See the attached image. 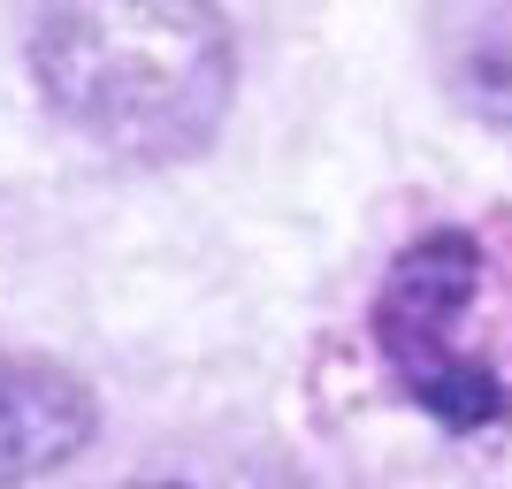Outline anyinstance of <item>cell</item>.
I'll return each mask as SVG.
<instances>
[{
    "instance_id": "cell-1",
    "label": "cell",
    "mask_w": 512,
    "mask_h": 489,
    "mask_svg": "<svg viewBox=\"0 0 512 489\" xmlns=\"http://www.w3.org/2000/svg\"><path fill=\"white\" fill-rule=\"evenodd\" d=\"M31 77L77 138L169 169L214 146L237 92V39L214 8H54L31 31Z\"/></svg>"
},
{
    "instance_id": "cell-2",
    "label": "cell",
    "mask_w": 512,
    "mask_h": 489,
    "mask_svg": "<svg viewBox=\"0 0 512 489\" xmlns=\"http://www.w3.org/2000/svg\"><path fill=\"white\" fill-rule=\"evenodd\" d=\"M367 337L413 413L512 436V207L413 237L375 283Z\"/></svg>"
},
{
    "instance_id": "cell-3",
    "label": "cell",
    "mask_w": 512,
    "mask_h": 489,
    "mask_svg": "<svg viewBox=\"0 0 512 489\" xmlns=\"http://www.w3.org/2000/svg\"><path fill=\"white\" fill-rule=\"evenodd\" d=\"M100 436V398L54 352H23L0 337V489L46 482L77 467Z\"/></svg>"
},
{
    "instance_id": "cell-4",
    "label": "cell",
    "mask_w": 512,
    "mask_h": 489,
    "mask_svg": "<svg viewBox=\"0 0 512 489\" xmlns=\"http://www.w3.org/2000/svg\"><path fill=\"white\" fill-rule=\"evenodd\" d=\"M436 69L467 115H482L490 130H512V0L444 8L436 16Z\"/></svg>"
},
{
    "instance_id": "cell-5",
    "label": "cell",
    "mask_w": 512,
    "mask_h": 489,
    "mask_svg": "<svg viewBox=\"0 0 512 489\" xmlns=\"http://www.w3.org/2000/svg\"><path fill=\"white\" fill-rule=\"evenodd\" d=\"M115 489H306V474L253 444H169Z\"/></svg>"
}]
</instances>
